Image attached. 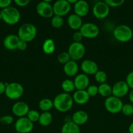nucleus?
Listing matches in <instances>:
<instances>
[{
	"instance_id": "nucleus-18",
	"label": "nucleus",
	"mask_w": 133,
	"mask_h": 133,
	"mask_svg": "<svg viewBox=\"0 0 133 133\" xmlns=\"http://www.w3.org/2000/svg\"><path fill=\"white\" fill-rule=\"evenodd\" d=\"M74 103L78 105H85L89 101L90 96L86 90H76L72 96Z\"/></svg>"
},
{
	"instance_id": "nucleus-6",
	"label": "nucleus",
	"mask_w": 133,
	"mask_h": 133,
	"mask_svg": "<svg viewBox=\"0 0 133 133\" xmlns=\"http://www.w3.org/2000/svg\"><path fill=\"white\" fill-rule=\"evenodd\" d=\"M123 103L121 98L111 96L106 97L104 101V107L111 114H117L121 112Z\"/></svg>"
},
{
	"instance_id": "nucleus-9",
	"label": "nucleus",
	"mask_w": 133,
	"mask_h": 133,
	"mask_svg": "<svg viewBox=\"0 0 133 133\" xmlns=\"http://www.w3.org/2000/svg\"><path fill=\"white\" fill-rule=\"evenodd\" d=\"M33 127V123L26 116L19 118L14 123V128L18 133H30Z\"/></svg>"
},
{
	"instance_id": "nucleus-41",
	"label": "nucleus",
	"mask_w": 133,
	"mask_h": 133,
	"mask_svg": "<svg viewBox=\"0 0 133 133\" xmlns=\"http://www.w3.org/2000/svg\"><path fill=\"white\" fill-rule=\"evenodd\" d=\"M27 48V42L23 41V40H20L18 44V48L17 49H19L20 51H25Z\"/></svg>"
},
{
	"instance_id": "nucleus-48",
	"label": "nucleus",
	"mask_w": 133,
	"mask_h": 133,
	"mask_svg": "<svg viewBox=\"0 0 133 133\" xmlns=\"http://www.w3.org/2000/svg\"><path fill=\"white\" fill-rule=\"evenodd\" d=\"M124 133H130L129 132H124Z\"/></svg>"
},
{
	"instance_id": "nucleus-36",
	"label": "nucleus",
	"mask_w": 133,
	"mask_h": 133,
	"mask_svg": "<svg viewBox=\"0 0 133 133\" xmlns=\"http://www.w3.org/2000/svg\"><path fill=\"white\" fill-rule=\"evenodd\" d=\"M125 82L128 84L130 89H133V71H130L126 77Z\"/></svg>"
},
{
	"instance_id": "nucleus-17",
	"label": "nucleus",
	"mask_w": 133,
	"mask_h": 133,
	"mask_svg": "<svg viewBox=\"0 0 133 133\" xmlns=\"http://www.w3.org/2000/svg\"><path fill=\"white\" fill-rule=\"evenodd\" d=\"M20 41V38L18 35L10 34L5 36L3 40V46L5 49L9 51H13L17 49L18 44Z\"/></svg>"
},
{
	"instance_id": "nucleus-29",
	"label": "nucleus",
	"mask_w": 133,
	"mask_h": 133,
	"mask_svg": "<svg viewBox=\"0 0 133 133\" xmlns=\"http://www.w3.org/2000/svg\"><path fill=\"white\" fill-rule=\"evenodd\" d=\"M51 24L52 27L56 29L61 28L64 25L63 18L59 16L54 15L51 19Z\"/></svg>"
},
{
	"instance_id": "nucleus-12",
	"label": "nucleus",
	"mask_w": 133,
	"mask_h": 133,
	"mask_svg": "<svg viewBox=\"0 0 133 133\" xmlns=\"http://www.w3.org/2000/svg\"><path fill=\"white\" fill-rule=\"evenodd\" d=\"M36 11L37 14L42 18H50L54 16L53 5L49 3L40 1L37 5Z\"/></svg>"
},
{
	"instance_id": "nucleus-24",
	"label": "nucleus",
	"mask_w": 133,
	"mask_h": 133,
	"mask_svg": "<svg viewBox=\"0 0 133 133\" xmlns=\"http://www.w3.org/2000/svg\"><path fill=\"white\" fill-rule=\"evenodd\" d=\"M53 120L52 114L50 112H43L40 114L39 119V123L43 127L49 126Z\"/></svg>"
},
{
	"instance_id": "nucleus-31",
	"label": "nucleus",
	"mask_w": 133,
	"mask_h": 133,
	"mask_svg": "<svg viewBox=\"0 0 133 133\" xmlns=\"http://www.w3.org/2000/svg\"><path fill=\"white\" fill-rule=\"evenodd\" d=\"M70 60H71V58H70V55L67 51L62 52V53H59V55L57 56V61L61 64H65L68 62H69Z\"/></svg>"
},
{
	"instance_id": "nucleus-40",
	"label": "nucleus",
	"mask_w": 133,
	"mask_h": 133,
	"mask_svg": "<svg viewBox=\"0 0 133 133\" xmlns=\"http://www.w3.org/2000/svg\"><path fill=\"white\" fill-rule=\"evenodd\" d=\"M13 0H0V9H2L7 8L10 6Z\"/></svg>"
},
{
	"instance_id": "nucleus-35",
	"label": "nucleus",
	"mask_w": 133,
	"mask_h": 133,
	"mask_svg": "<svg viewBox=\"0 0 133 133\" xmlns=\"http://www.w3.org/2000/svg\"><path fill=\"white\" fill-rule=\"evenodd\" d=\"M87 93L89 95L90 97H95L96 95L99 94V88L96 85H90L87 87V88L86 89Z\"/></svg>"
},
{
	"instance_id": "nucleus-3",
	"label": "nucleus",
	"mask_w": 133,
	"mask_h": 133,
	"mask_svg": "<svg viewBox=\"0 0 133 133\" xmlns=\"http://www.w3.org/2000/svg\"><path fill=\"white\" fill-rule=\"evenodd\" d=\"M113 37L117 41L126 43L130 41L133 37V31L129 26L121 24L116 27L113 31Z\"/></svg>"
},
{
	"instance_id": "nucleus-26",
	"label": "nucleus",
	"mask_w": 133,
	"mask_h": 133,
	"mask_svg": "<svg viewBox=\"0 0 133 133\" xmlns=\"http://www.w3.org/2000/svg\"><path fill=\"white\" fill-rule=\"evenodd\" d=\"M99 88V94L102 97H108L112 96V87L106 83L100 84L98 87Z\"/></svg>"
},
{
	"instance_id": "nucleus-19",
	"label": "nucleus",
	"mask_w": 133,
	"mask_h": 133,
	"mask_svg": "<svg viewBox=\"0 0 133 133\" xmlns=\"http://www.w3.org/2000/svg\"><path fill=\"white\" fill-rule=\"evenodd\" d=\"M74 83L76 90H86L89 86V79L86 74H78L74 78Z\"/></svg>"
},
{
	"instance_id": "nucleus-39",
	"label": "nucleus",
	"mask_w": 133,
	"mask_h": 133,
	"mask_svg": "<svg viewBox=\"0 0 133 133\" xmlns=\"http://www.w3.org/2000/svg\"><path fill=\"white\" fill-rule=\"evenodd\" d=\"M14 2V3L18 6L20 7H23L29 5L31 0H13Z\"/></svg>"
},
{
	"instance_id": "nucleus-27",
	"label": "nucleus",
	"mask_w": 133,
	"mask_h": 133,
	"mask_svg": "<svg viewBox=\"0 0 133 133\" xmlns=\"http://www.w3.org/2000/svg\"><path fill=\"white\" fill-rule=\"evenodd\" d=\"M39 107L43 112H49L53 107V102L49 98H43L39 101Z\"/></svg>"
},
{
	"instance_id": "nucleus-15",
	"label": "nucleus",
	"mask_w": 133,
	"mask_h": 133,
	"mask_svg": "<svg viewBox=\"0 0 133 133\" xmlns=\"http://www.w3.org/2000/svg\"><path fill=\"white\" fill-rule=\"evenodd\" d=\"M81 69L83 74L86 75H95L99 71L98 64L95 62L90 59L84 60L81 64Z\"/></svg>"
},
{
	"instance_id": "nucleus-7",
	"label": "nucleus",
	"mask_w": 133,
	"mask_h": 133,
	"mask_svg": "<svg viewBox=\"0 0 133 133\" xmlns=\"http://www.w3.org/2000/svg\"><path fill=\"white\" fill-rule=\"evenodd\" d=\"M68 53L71 60L78 61L82 59L86 53V48L82 42H74L70 44L68 48Z\"/></svg>"
},
{
	"instance_id": "nucleus-43",
	"label": "nucleus",
	"mask_w": 133,
	"mask_h": 133,
	"mask_svg": "<svg viewBox=\"0 0 133 133\" xmlns=\"http://www.w3.org/2000/svg\"><path fill=\"white\" fill-rule=\"evenodd\" d=\"M129 99L130 103L133 105V89L130 90L129 92Z\"/></svg>"
},
{
	"instance_id": "nucleus-2",
	"label": "nucleus",
	"mask_w": 133,
	"mask_h": 133,
	"mask_svg": "<svg viewBox=\"0 0 133 133\" xmlns=\"http://www.w3.org/2000/svg\"><path fill=\"white\" fill-rule=\"evenodd\" d=\"M37 34V29L35 25L31 23L22 24L18 29V36L20 40L26 42H30L35 38Z\"/></svg>"
},
{
	"instance_id": "nucleus-14",
	"label": "nucleus",
	"mask_w": 133,
	"mask_h": 133,
	"mask_svg": "<svg viewBox=\"0 0 133 133\" xmlns=\"http://www.w3.org/2000/svg\"><path fill=\"white\" fill-rule=\"evenodd\" d=\"M29 110V105L23 101H17L12 107V112L18 118L26 116Z\"/></svg>"
},
{
	"instance_id": "nucleus-33",
	"label": "nucleus",
	"mask_w": 133,
	"mask_h": 133,
	"mask_svg": "<svg viewBox=\"0 0 133 133\" xmlns=\"http://www.w3.org/2000/svg\"><path fill=\"white\" fill-rule=\"evenodd\" d=\"M40 113L35 110H29V112L27 114V118L30 121L34 123V122H39V117H40Z\"/></svg>"
},
{
	"instance_id": "nucleus-22",
	"label": "nucleus",
	"mask_w": 133,
	"mask_h": 133,
	"mask_svg": "<svg viewBox=\"0 0 133 133\" xmlns=\"http://www.w3.org/2000/svg\"><path fill=\"white\" fill-rule=\"evenodd\" d=\"M67 23L69 27L71 29L75 30H80L81 27L83 25L82 22V19L80 16L76 15V14H72L68 17L67 18Z\"/></svg>"
},
{
	"instance_id": "nucleus-34",
	"label": "nucleus",
	"mask_w": 133,
	"mask_h": 133,
	"mask_svg": "<svg viewBox=\"0 0 133 133\" xmlns=\"http://www.w3.org/2000/svg\"><path fill=\"white\" fill-rule=\"evenodd\" d=\"M110 7H119L123 5L125 0H104Z\"/></svg>"
},
{
	"instance_id": "nucleus-16",
	"label": "nucleus",
	"mask_w": 133,
	"mask_h": 133,
	"mask_svg": "<svg viewBox=\"0 0 133 133\" xmlns=\"http://www.w3.org/2000/svg\"><path fill=\"white\" fill-rule=\"evenodd\" d=\"M89 11V5L86 0H79L74 5V14L81 18L86 16Z\"/></svg>"
},
{
	"instance_id": "nucleus-45",
	"label": "nucleus",
	"mask_w": 133,
	"mask_h": 133,
	"mask_svg": "<svg viewBox=\"0 0 133 133\" xmlns=\"http://www.w3.org/2000/svg\"><path fill=\"white\" fill-rule=\"evenodd\" d=\"M70 5H74L76 2H78L79 0H66Z\"/></svg>"
},
{
	"instance_id": "nucleus-38",
	"label": "nucleus",
	"mask_w": 133,
	"mask_h": 133,
	"mask_svg": "<svg viewBox=\"0 0 133 133\" xmlns=\"http://www.w3.org/2000/svg\"><path fill=\"white\" fill-rule=\"evenodd\" d=\"M83 38V36L81 34V32H80V31H76L72 35V40L74 42H81Z\"/></svg>"
},
{
	"instance_id": "nucleus-25",
	"label": "nucleus",
	"mask_w": 133,
	"mask_h": 133,
	"mask_svg": "<svg viewBox=\"0 0 133 133\" xmlns=\"http://www.w3.org/2000/svg\"><path fill=\"white\" fill-rule=\"evenodd\" d=\"M56 50V44L52 38L46 39L43 44V51L45 54L51 55Z\"/></svg>"
},
{
	"instance_id": "nucleus-1",
	"label": "nucleus",
	"mask_w": 133,
	"mask_h": 133,
	"mask_svg": "<svg viewBox=\"0 0 133 133\" xmlns=\"http://www.w3.org/2000/svg\"><path fill=\"white\" fill-rule=\"evenodd\" d=\"M53 107L60 112H66L72 109L74 104L72 96L70 94L60 93L53 100Z\"/></svg>"
},
{
	"instance_id": "nucleus-47",
	"label": "nucleus",
	"mask_w": 133,
	"mask_h": 133,
	"mask_svg": "<svg viewBox=\"0 0 133 133\" xmlns=\"http://www.w3.org/2000/svg\"><path fill=\"white\" fill-rule=\"evenodd\" d=\"M2 20V15H1V10H0V21Z\"/></svg>"
},
{
	"instance_id": "nucleus-37",
	"label": "nucleus",
	"mask_w": 133,
	"mask_h": 133,
	"mask_svg": "<svg viewBox=\"0 0 133 133\" xmlns=\"http://www.w3.org/2000/svg\"><path fill=\"white\" fill-rule=\"evenodd\" d=\"M0 122L5 125H10L14 122V119L11 116H5L1 118Z\"/></svg>"
},
{
	"instance_id": "nucleus-11",
	"label": "nucleus",
	"mask_w": 133,
	"mask_h": 133,
	"mask_svg": "<svg viewBox=\"0 0 133 133\" xmlns=\"http://www.w3.org/2000/svg\"><path fill=\"white\" fill-rule=\"evenodd\" d=\"M54 15L63 17L70 12L71 5L66 0H57L53 5Z\"/></svg>"
},
{
	"instance_id": "nucleus-4",
	"label": "nucleus",
	"mask_w": 133,
	"mask_h": 133,
	"mask_svg": "<svg viewBox=\"0 0 133 133\" xmlns=\"http://www.w3.org/2000/svg\"><path fill=\"white\" fill-rule=\"evenodd\" d=\"M2 20L5 23L13 25L19 22L21 14L19 10L14 6H10L1 10Z\"/></svg>"
},
{
	"instance_id": "nucleus-23",
	"label": "nucleus",
	"mask_w": 133,
	"mask_h": 133,
	"mask_svg": "<svg viewBox=\"0 0 133 133\" xmlns=\"http://www.w3.org/2000/svg\"><path fill=\"white\" fill-rule=\"evenodd\" d=\"M61 133H81L80 126L72 121L64 123L61 129Z\"/></svg>"
},
{
	"instance_id": "nucleus-10",
	"label": "nucleus",
	"mask_w": 133,
	"mask_h": 133,
	"mask_svg": "<svg viewBox=\"0 0 133 133\" xmlns=\"http://www.w3.org/2000/svg\"><path fill=\"white\" fill-rule=\"evenodd\" d=\"M110 6L104 1H99L93 7V14L96 19H102L110 14Z\"/></svg>"
},
{
	"instance_id": "nucleus-32",
	"label": "nucleus",
	"mask_w": 133,
	"mask_h": 133,
	"mask_svg": "<svg viewBox=\"0 0 133 133\" xmlns=\"http://www.w3.org/2000/svg\"><path fill=\"white\" fill-rule=\"evenodd\" d=\"M121 112L126 116H131L133 115V105L131 103L123 104Z\"/></svg>"
},
{
	"instance_id": "nucleus-28",
	"label": "nucleus",
	"mask_w": 133,
	"mask_h": 133,
	"mask_svg": "<svg viewBox=\"0 0 133 133\" xmlns=\"http://www.w3.org/2000/svg\"><path fill=\"white\" fill-rule=\"evenodd\" d=\"M61 88L65 93L70 94V92H74V90L76 89L74 81L70 79H65L61 83Z\"/></svg>"
},
{
	"instance_id": "nucleus-13",
	"label": "nucleus",
	"mask_w": 133,
	"mask_h": 133,
	"mask_svg": "<svg viewBox=\"0 0 133 133\" xmlns=\"http://www.w3.org/2000/svg\"><path fill=\"white\" fill-rule=\"evenodd\" d=\"M130 88L124 81L116 82L112 87V96L121 98L129 94Z\"/></svg>"
},
{
	"instance_id": "nucleus-42",
	"label": "nucleus",
	"mask_w": 133,
	"mask_h": 133,
	"mask_svg": "<svg viewBox=\"0 0 133 133\" xmlns=\"http://www.w3.org/2000/svg\"><path fill=\"white\" fill-rule=\"evenodd\" d=\"M6 83H4L3 82L0 81V95H2L5 94V89H6Z\"/></svg>"
},
{
	"instance_id": "nucleus-8",
	"label": "nucleus",
	"mask_w": 133,
	"mask_h": 133,
	"mask_svg": "<svg viewBox=\"0 0 133 133\" xmlns=\"http://www.w3.org/2000/svg\"><path fill=\"white\" fill-rule=\"evenodd\" d=\"M79 31L83 38L89 39L95 38L97 37L99 35V31H100L98 26L95 23H91V22L83 23Z\"/></svg>"
},
{
	"instance_id": "nucleus-44",
	"label": "nucleus",
	"mask_w": 133,
	"mask_h": 133,
	"mask_svg": "<svg viewBox=\"0 0 133 133\" xmlns=\"http://www.w3.org/2000/svg\"><path fill=\"white\" fill-rule=\"evenodd\" d=\"M130 133H133V122H132L129 127V131Z\"/></svg>"
},
{
	"instance_id": "nucleus-46",
	"label": "nucleus",
	"mask_w": 133,
	"mask_h": 133,
	"mask_svg": "<svg viewBox=\"0 0 133 133\" xmlns=\"http://www.w3.org/2000/svg\"><path fill=\"white\" fill-rule=\"evenodd\" d=\"M43 1H44V2H46V3H50L52 1H53V0H42Z\"/></svg>"
},
{
	"instance_id": "nucleus-21",
	"label": "nucleus",
	"mask_w": 133,
	"mask_h": 133,
	"mask_svg": "<svg viewBox=\"0 0 133 133\" xmlns=\"http://www.w3.org/2000/svg\"><path fill=\"white\" fill-rule=\"evenodd\" d=\"M79 67L76 61L70 60L69 62L64 64L63 71L65 75L69 77L76 76L78 72Z\"/></svg>"
},
{
	"instance_id": "nucleus-20",
	"label": "nucleus",
	"mask_w": 133,
	"mask_h": 133,
	"mask_svg": "<svg viewBox=\"0 0 133 133\" xmlns=\"http://www.w3.org/2000/svg\"><path fill=\"white\" fill-rule=\"evenodd\" d=\"M88 119V114L84 110H78L72 116V121L78 126L86 124Z\"/></svg>"
},
{
	"instance_id": "nucleus-5",
	"label": "nucleus",
	"mask_w": 133,
	"mask_h": 133,
	"mask_svg": "<svg viewBox=\"0 0 133 133\" xmlns=\"http://www.w3.org/2000/svg\"><path fill=\"white\" fill-rule=\"evenodd\" d=\"M24 88L23 86L17 82L7 84L5 94L9 99L16 100L20 98L23 94Z\"/></svg>"
},
{
	"instance_id": "nucleus-30",
	"label": "nucleus",
	"mask_w": 133,
	"mask_h": 133,
	"mask_svg": "<svg viewBox=\"0 0 133 133\" xmlns=\"http://www.w3.org/2000/svg\"><path fill=\"white\" fill-rule=\"evenodd\" d=\"M95 79L99 84L105 83L108 79V76L105 71L99 70L96 74H95Z\"/></svg>"
}]
</instances>
